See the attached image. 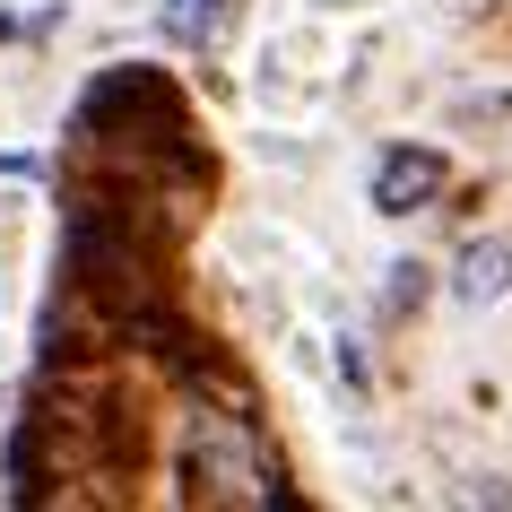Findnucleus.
Instances as JSON below:
<instances>
[{"instance_id":"obj_1","label":"nucleus","mask_w":512,"mask_h":512,"mask_svg":"<svg viewBox=\"0 0 512 512\" xmlns=\"http://www.w3.org/2000/svg\"><path fill=\"white\" fill-rule=\"evenodd\" d=\"M434 191H443V157L434 148H382V165H374V209L382 217L426 209Z\"/></svg>"},{"instance_id":"obj_3","label":"nucleus","mask_w":512,"mask_h":512,"mask_svg":"<svg viewBox=\"0 0 512 512\" xmlns=\"http://www.w3.org/2000/svg\"><path fill=\"white\" fill-rule=\"evenodd\" d=\"M217 9H226V0H165V35H174V44H200V35L217 27Z\"/></svg>"},{"instance_id":"obj_2","label":"nucleus","mask_w":512,"mask_h":512,"mask_svg":"<svg viewBox=\"0 0 512 512\" xmlns=\"http://www.w3.org/2000/svg\"><path fill=\"white\" fill-rule=\"evenodd\" d=\"M504 278H512V252H504V243H469V252L452 261V296L460 304H495V296H504Z\"/></svg>"}]
</instances>
